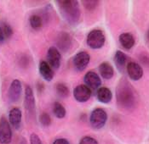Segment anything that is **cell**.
Listing matches in <instances>:
<instances>
[{
    "instance_id": "obj_1",
    "label": "cell",
    "mask_w": 149,
    "mask_h": 144,
    "mask_svg": "<svg viewBox=\"0 0 149 144\" xmlns=\"http://www.w3.org/2000/svg\"><path fill=\"white\" fill-rule=\"evenodd\" d=\"M117 102L119 107L125 110H131L136 103V93L132 86L125 79H122L116 90Z\"/></svg>"
},
{
    "instance_id": "obj_2",
    "label": "cell",
    "mask_w": 149,
    "mask_h": 144,
    "mask_svg": "<svg viewBox=\"0 0 149 144\" xmlns=\"http://www.w3.org/2000/svg\"><path fill=\"white\" fill-rule=\"evenodd\" d=\"M58 7L63 18L72 25H78L80 21V9L79 2L76 0H60L56 1Z\"/></svg>"
},
{
    "instance_id": "obj_3",
    "label": "cell",
    "mask_w": 149,
    "mask_h": 144,
    "mask_svg": "<svg viewBox=\"0 0 149 144\" xmlns=\"http://www.w3.org/2000/svg\"><path fill=\"white\" fill-rule=\"evenodd\" d=\"M106 37L103 32L99 29H95L91 31L87 36L86 43L87 45L92 49H100L105 44Z\"/></svg>"
},
{
    "instance_id": "obj_4",
    "label": "cell",
    "mask_w": 149,
    "mask_h": 144,
    "mask_svg": "<svg viewBox=\"0 0 149 144\" xmlns=\"http://www.w3.org/2000/svg\"><path fill=\"white\" fill-rule=\"evenodd\" d=\"M107 121V114L102 109H95L92 111L90 116V123L92 128L100 130L103 128Z\"/></svg>"
},
{
    "instance_id": "obj_5",
    "label": "cell",
    "mask_w": 149,
    "mask_h": 144,
    "mask_svg": "<svg viewBox=\"0 0 149 144\" xmlns=\"http://www.w3.org/2000/svg\"><path fill=\"white\" fill-rule=\"evenodd\" d=\"M11 125L5 117L0 119V143L10 144L12 141Z\"/></svg>"
},
{
    "instance_id": "obj_6",
    "label": "cell",
    "mask_w": 149,
    "mask_h": 144,
    "mask_svg": "<svg viewBox=\"0 0 149 144\" xmlns=\"http://www.w3.org/2000/svg\"><path fill=\"white\" fill-rule=\"evenodd\" d=\"M24 107L27 114L33 116L36 110V103L33 91L30 86H26L25 89V99H24Z\"/></svg>"
},
{
    "instance_id": "obj_7",
    "label": "cell",
    "mask_w": 149,
    "mask_h": 144,
    "mask_svg": "<svg viewBox=\"0 0 149 144\" xmlns=\"http://www.w3.org/2000/svg\"><path fill=\"white\" fill-rule=\"evenodd\" d=\"M47 59V63L50 65V67H52V69H59L61 64V54L58 48H56V47H50L48 49Z\"/></svg>"
},
{
    "instance_id": "obj_8",
    "label": "cell",
    "mask_w": 149,
    "mask_h": 144,
    "mask_svg": "<svg viewBox=\"0 0 149 144\" xmlns=\"http://www.w3.org/2000/svg\"><path fill=\"white\" fill-rule=\"evenodd\" d=\"M92 91L85 85H79L73 90V97L79 103H86L91 99Z\"/></svg>"
},
{
    "instance_id": "obj_9",
    "label": "cell",
    "mask_w": 149,
    "mask_h": 144,
    "mask_svg": "<svg viewBox=\"0 0 149 144\" xmlns=\"http://www.w3.org/2000/svg\"><path fill=\"white\" fill-rule=\"evenodd\" d=\"M84 81L85 86L88 87L91 90H98L102 85V80L98 74L94 71H88L84 76Z\"/></svg>"
},
{
    "instance_id": "obj_10",
    "label": "cell",
    "mask_w": 149,
    "mask_h": 144,
    "mask_svg": "<svg viewBox=\"0 0 149 144\" xmlns=\"http://www.w3.org/2000/svg\"><path fill=\"white\" fill-rule=\"evenodd\" d=\"M91 60V56L84 51L79 52L73 58V65L79 71H83L88 66Z\"/></svg>"
},
{
    "instance_id": "obj_11",
    "label": "cell",
    "mask_w": 149,
    "mask_h": 144,
    "mask_svg": "<svg viewBox=\"0 0 149 144\" xmlns=\"http://www.w3.org/2000/svg\"><path fill=\"white\" fill-rule=\"evenodd\" d=\"M22 93V85L20 80L18 79H15L11 82L9 92H8V96H9V99L11 102L15 103L17 102L20 99Z\"/></svg>"
},
{
    "instance_id": "obj_12",
    "label": "cell",
    "mask_w": 149,
    "mask_h": 144,
    "mask_svg": "<svg viewBox=\"0 0 149 144\" xmlns=\"http://www.w3.org/2000/svg\"><path fill=\"white\" fill-rule=\"evenodd\" d=\"M9 122L13 128L19 130L22 123V112L19 108H13L9 112Z\"/></svg>"
},
{
    "instance_id": "obj_13",
    "label": "cell",
    "mask_w": 149,
    "mask_h": 144,
    "mask_svg": "<svg viewBox=\"0 0 149 144\" xmlns=\"http://www.w3.org/2000/svg\"><path fill=\"white\" fill-rule=\"evenodd\" d=\"M128 76L133 81H138L143 76V70L136 62H129L126 66Z\"/></svg>"
},
{
    "instance_id": "obj_14",
    "label": "cell",
    "mask_w": 149,
    "mask_h": 144,
    "mask_svg": "<svg viewBox=\"0 0 149 144\" xmlns=\"http://www.w3.org/2000/svg\"><path fill=\"white\" fill-rule=\"evenodd\" d=\"M72 38L70 35L67 32H61L58 36L57 46L59 49L63 52H68L72 46Z\"/></svg>"
},
{
    "instance_id": "obj_15",
    "label": "cell",
    "mask_w": 149,
    "mask_h": 144,
    "mask_svg": "<svg viewBox=\"0 0 149 144\" xmlns=\"http://www.w3.org/2000/svg\"><path fill=\"white\" fill-rule=\"evenodd\" d=\"M39 73L46 81H50L54 78V70L46 61H41L39 64Z\"/></svg>"
},
{
    "instance_id": "obj_16",
    "label": "cell",
    "mask_w": 149,
    "mask_h": 144,
    "mask_svg": "<svg viewBox=\"0 0 149 144\" xmlns=\"http://www.w3.org/2000/svg\"><path fill=\"white\" fill-rule=\"evenodd\" d=\"M118 40H119L121 46L126 50L131 49L136 43L135 37H133V35L129 33V32H125V33L121 34L118 37Z\"/></svg>"
},
{
    "instance_id": "obj_17",
    "label": "cell",
    "mask_w": 149,
    "mask_h": 144,
    "mask_svg": "<svg viewBox=\"0 0 149 144\" xmlns=\"http://www.w3.org/2000/svg\"><path fill=\"white\" fill-rule=\"evenodd\" d=\"M114 62L117 68L121 72H124L125 70H126V66L128 65L127 63V56L120 50H118L115 53Z\"/></svg>"
},
{
    "instance_id": "obj_18",
    "label": "cell",
    "mask_w": 149,
    "mask_h": 144,
    "mask_svg": "<svg viewBox=\"0 0 149 144\" xmlns=\"http://www.w3.org/2000/svg\"><path fill=\"white\" fill-rule=\"evenodd\" d=\"M96 97L99 102L102 103H108L113 99V93L107 88H100L96 92Z\"/></svg>"
},
{
    "instance_id": "obj_19",
    "label": "cell",
    "mask_w": 149,
    "mask_h": 144,
    "mask_svg": "<svg viewBox=\"0 0 149 144\" xmlns=\"http://www.w3.org/2000/svg\"><path fill=\"white\" fill-rule=\"evenodd\" d=\"M99 71L101 76L106 80H110L114 75V70L108 62L102 63L99 66Z\"/></svg>"
},
{
    "instance_id": "obj_20",
    "label": "cell",
    "mask_w": 149,
    "mask_h": 144,
    "mask_svg": "<svg viewBox=\"0 0 149 144\" xmlns=\"http://www.w3.org/2000/svg\"><path fill=\"white\" fill-rule=\"evenodd\" d=\"M53 113L56 118L63 119L67 114V110H66L65 107L61 103L56 102V103H54V105H53Z\"/></svg>"
},
{
    "instance_id": "obj_21",
    "label": "cell",
    "mask_w": 149,
    "mask_h": 144,
    "mask_svg": "<svg viewBox=\"0 0 149 144\" xmlns=\"http://www.w3.org/2000/svg\"><path fill=\"white\" fill-rule=\"evenodd\" d=\"M29 24L33 29L38 31L43 26V19L38 14H33L29 18Z\"/></svg>"
},
{
    "instance_id": "obj_22",
    "label": "cell",
    "mask_w": 149,
    "mask_h": 144,
    "mask_svg": "<svg viewBox=\"0 0 149 144\" xmlns=\"http://www.w3.org/2000/svg\"><path fill=\"white\" fill-rule=\"evenodd\" d=\"M56 91L58 96L61 98H67L70 93L68 86L62 82H59L56 85Z\"/></svg>"
},
{
    "instance_id": "obj_23",
    "label": "cell",
    "mask_w": 149,
    "mask_h": 144,
    "mask_svg": "<svg viewBox=\"0 0 149 144\" xmlns=\"http://www.w3.org/2000/svg\"><path fill=\"white\" fill-rule=\"evenodd\" d=\"M83 5L84 6V8L90 11L94 10L99 4V1L96 0H84L82 1Z\"/></svg>"
},
{
    "instance_id": "obj_24",
    "label": "cell",
    "mask_w": 149,
    "mask_h": 144,
    "mask_svg": "<svg viewBox=\"0 0 149 144\" xmlns=\"http://www.w3.org/2000/svg\"><path fill=\"white\" fill-rule=\"evenodd\" d=\"M39 122L40 124L45 126V127H48L51 125V118L49 116V114L47 113H42L40 115H39Z\"/></svg>"
},
{
    "instance_id": "obj_25",
    "label": "cell",
    "mask_w": 149,
    "mask_h": 144,
    "mask_svg": "<svg viewBox=\"0 0 149 144\" xmlns=\"http://www.w3.org/2000/svg\"><path fill=\"white\" fill-rule=\"evenodd\" d=\"M0 26L2 27V30L3 32L4 36H5V38L6 39L10 38L13 35V29H12L11 26L7 23H2V25Z\"/></svg>"
},
{
    "instance_id": "obj_26",
    "label": "cell",
    "mask_w": 149,
    "mask_h": 144,
    "mask_svg": "<svg viewBox=\"0 0 149 144\" xmlns=\"http://www.w3.org/2000/svg\"><path fill=\"white\" fill-rule=\"evenodd\" d=\"M79 144H98V142L96 139H95L94 137L91 136H84L82 139L80 140L79 143Z\"/></svg>"
},
{
    "instance_id": "obj_27",
    "label": "cell",
    "mask_w": 149,
    "mask_h": 144,
    "mask_svg": "<svg viewBox=\"0 0 149 144\" xmlns=\"http://www.w3.org/2000/svg\"><path fill=\"white\" fill-rule=\"evenodd\" d=\"M30 144H43V143L36 133H33L30 136Z\"/></svg>"
},
{
    "instance_id": "obj_28",
    "label": "cell",
    "mask_w": 149,
    "mask_h": 144,
    "mask_svg": "<svg viewBox=\"0 0 149 144\" xmlns=\"http://www.w3.org/2000/svg\"><path fill=\"white\" fill-rule=\"evenodd\" d=\"M52 144H70V143H69V141L68 139H65V138H59V139L55 140Z\"/></svg>"
},
{
    "instance_id": "obj_29",
    "label": "cell",
    "mask_w": 149,
    "mask_h": 144,
    "mask_svg": "<svg viewBox=\"0 0 149 144\" xmlns=\"http://www.w3.org/2000/svg\"><path fill=\"white\" fill-rule=\"evenodd\" d=\"M5 40H6V38H5V36H4L3 32V30H2V27L0 26V44L3 43Z\"/></svg>"
},
{
    "instance_id": "obj_30",
    "label": "cell",
    "mask_w": 149,
    "mask_h": 144,
    "mask_svg": "<svg viewBox=\"0 0 149 144\" xmlns=\"http://www.w3.org/2000/svg\"><path fill=\"white\" fill-rule=\"evenodd\" d=\"M141 61L142 63H144V64H147V62H148V64L149 63L148 56H147V55L142 56V58H141Z\"/></svg>"
},
{
    "instance_id": "obj_31",
    "label": "cell",
    "mask_w": 149,
    "mask_h": 144,
    "mask_svg": "<svg viewBox=\"0 0 149 144\" xmlns=\"http://www.w3.org/2000/svg\"><path fill=\"white\" fill-rule=\"evenodd\" d=\"M147 37H148V40L149 42V30L148 31V33H147Z\"/></svg>"
}]
</instances>
